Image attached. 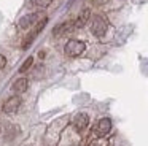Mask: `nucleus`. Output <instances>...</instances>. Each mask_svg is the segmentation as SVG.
<instances>
[{
  "mask_svg": "<svg viewBox=\"0 0 148 146\" xmlns=\"http://www.w3.org/2000/svg\"><path fill=\"white\" fill-rule=\"evenodd\" d=\"M49 2L51 0H32V3L35 6H40V8H46V6L49 5Z\"/></svg>",
  "mask_w": 148,
  "mask_h": 146,
  "instance_id": "12",
  "label": "nucleus"
},
{
  "mask_svg": "<svg viewBox=\"0 0 148 146\" xmlns=\"http://www.w3.org/2000/svg\"><path fill=\"white\" fill-rule=\"evenodd\" d=\"M0 130H2V126H0Z\"/></svg>",
  "mask_w": 148,
  "mask_h": 146,
  "instance_id": "15",
  "label": "nucleus"
},
{
  "mask_svg": "<svg viewBox=\"0 0 148 146\" xmlns=\"http://www.w3.org/2000/svg\"><path fill=\"white\" fill-rule=\"evenodd\" d=\"M88 124H89V116L84 113H80L75 116L73 119V127L78 130V132H81V130H84L88 127Z\"/></svg>",
  "mask_w": 148,
  "mask_h": 146,
  "instance_id": "7",
  "label": "nucleus"
},
{
  "mask_svg": "<svg viewBox=\"0 0 148 146\" xmlns=\"http://www.w3.org/2000/svg\"><path fill=\"white\" fill-rule=\"evenodd\" d=\"M38 19H40V13H29V14L23 16V18L19 19L18 25H19V29H29L30 25L38 22Z\"/></svg>",
  "mask_w": 148,
  "mask_h": 146,
  "instance_id": "6",
  "label": "nucleus"
},
{
  "mask_svg": "<svg viewBox=\"0 0 148 146\" xmlns=\"http://www.w3.org/2000/svg\"><path fill=\"white\" fill-rule=\"evenodd\" d=\"M84 49H86V44L80 40H69L67 43H65V48H64L65 54L70 56V57L81 56V54L84 53Z\"/></svg>",
  "mask_w": 148,
  "mask_h": 146,
  "instance_id": "1",
  "label": "nucleus"
},
{
  "mask_svg": "<svg viewBox=\"0 0 148 146\" xmlns=\"http://www.w3.org/2000/svg\"><path fill=\"white\" fill-rule=\"evenodd\" d=\"M46 21H48V19H46V18H43V19H40V21L37 22V25L34 27V30L30 32V33L27 35L26 38H24V41H23V49H27V48H29L30 44H32V41L35 40V37H37V35H38L42 30H43V29H45Z\"/></svg>",
  "mask_w": 148,
  "mask_h": 146,
  "instance_id": "3",
  "label": "nucleus"
},
{
  "mask_svg": "<svg viewBox=\"0 0 148 146\" xmlns=\"http://www.w3.org/2000/svg\"><path fill=\"white\" fill-rule=\"evenodd\" d=\"M91 146H107V143L105 141H94Z\"/></svg>",
  "mask_w": 148,
  "mask_h": 146,
  "instance_id": "14",
  "label": "nucleus"
},
{
  "mask_svg": "<svg viewBox=\"0 0 148 146\" xmlns=\"http://www.w3.org/2000/svg\"><path fill=\"white\" fill-rule=\"evenodd\" d=\"M32 63H34V57H27V59H26V62H24L23 65L19 67V72H21V73L27 72V70L30 68V65H32Z\"/></svg>",
  "mask_w": 148,
  "mask_h": 146,
  "instance_id": "11",
  "label": "nucleus"
},
{
  "mask_svg": "<svg viewBox=\"0 0 148 146\" xmlns=\"http://www.w3.org/2000/svg\"><path fill=\"white\" fill-rule=\"evenodd\" d=\"M110 130H112V121H110L108 117H102V119L96 124L94 132H96L97 136H105L110 133Z\"/></svg>",
  "mask_w": 148,
  "mask_h": 146,
  "instance_id": "5",
  "label": "nucleus"
},
{
  "mask_svg": "<svg viewBox=\"0 0 148 146\" xmlns=\"http://www.w3.org/2000/svg\"><path fill=\"white\" fill-rule=\"evenodd\" d=\"M5 65H7V59H5V56H3V54H0V70L3 68Z\"/></svg>",
  "mask_w": 148,
  "mask_h": 146,
  "instance_id": "13",
  "label": "nucleus"
},
{
  "mask_svg": "<svg viewBox=\"0 0 148 146\" xmlns=\"http://www.w3.org/2000/svg\"><path fill=\"white\" fill-rule=\"evenodd\" d=\"M89 16H91L89 10H83V11L80 13V16H78V19L75 21V27H78V29L84 27V25L88 24V21H89Z\"/></svg>",
  "mask_w": 148,
  "mask_h": 146,
  "instance_id": "9",
  "label": "nucleus"
},
{
  "mask_svg": "<svg viewBox=\"0 0 148 146\" xmlns=\"http://www.w3.org/2000/svg\"><path fill=\"white\" fill-rule=\"evenodd\" d=\"M19 106H21V97L19 95H13V97H10L3 103V113L14 114L18 110H19Z\"/></svg>",
  "mask_w": 148,
  "mask_h": 146,
  "instance_id": "4",
  "label": "nucleus"
},
{
  "mask_svg": "<svg viewBox=\"0 0 148 146\" xmlns=\"http://www.w3.org/2000/svg\"><path fill=\"white\" fill-rule=\"evenodd\" d=\"M75 27V22H72V21H67V22H62V24H59V25H56L54 27V30H53V35L54 37H59V35H64V33H67L70 29H73Z\"/></svg>",
  "mask_w": 148,
  "mask_h": 146,
  "instance_id": "8",
  "label": "nucleus"
},
{
  "mask_svg": "<svg viewBox=\"0 0 148 146\" xmlns=\"http://www.w3.org/2000/svg\"><path fill=\"white\" fill-rule=\"evenodd\" d=\"M27 86H29V81H27L26 78H18L16 81L13 83V91L16 92V94H21V92H24L27 89Z\"/></svg>",
  "mask_w": 148,
  "mask_h": 146,
  "instance_id": "10",
  "label": "nucleus"
},
{
  "mask_svg": "<svg viewBox=\"0 0 148 146\" xmlns=\"http://www.w3.org/2000/svg\"><path fill=\"white\" fill-rule=\"evenodd\" d=\"M107 29H108V24H107L105 19L102 16H94L92 21H91V32H92V35L100 38L107 33Z\"/></svg>",
  "mask_w": 148,
  "mask_h": 146,
  "instance_id": "2",
  "label": "nucleus"
}]
</instances>
